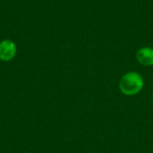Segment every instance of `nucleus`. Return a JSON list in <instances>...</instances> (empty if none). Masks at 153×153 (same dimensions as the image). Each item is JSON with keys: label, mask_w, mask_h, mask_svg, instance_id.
Listing matches in <instances>:
<instances>
[{"label": "nucleus", "mask_w": 153, "mask_h": 153, "mask_svg": "<svg viewBox=\"0 0 153 153\" xmlns=\"http://www.w3.org/2000/svg\"><path fill=\"white\" fill-rule=\"evenodd\" d=\"M16 54V46L10 39H4L0 42V60L10 61Z\"/></svg>", "instance_id": "obj_2"}, {"label": "nucleus", "mask_w": 153, "mask_h": 153, "mask_svg": "<svg viewBox=\"0 0 153 153\" xmlns=\"http://www.w3.org/2000/svg\"><path fill=\"white\" fill-rule=\"evenodd\" d=\"M137 62L143 66L153 65V48L151 47H143L138 49L135 55Z\"/></svg>", "instance_id": "obj_3"}, {"label": "nucleus", "mask_w": 153, "mask_h": 153, "mask_svg": "<svg viewBox=\"0 0 153 153\" xmlns=\"http://www.w3.org/2000/svg\"><path fill=\"white\" fill-rule=\"evenodd\" d=\"M152 102H153V92H152Z\"/></svg>", "instance_id": "obj_4"}, {"label": "nucleus", "mask_w": 153, "mask_h": 153, "mask_svg": "<svg viewBox=\"0 0 153 153\" xmlns=\"http://www.w3.org/2000/svg\"><path fill=\"white\" fill-rule=\"evenodd\" d=\"M144 86L143 76L137 72H128L125 74L119 82L121 92L126 96H134L138 94Z\"/></svg>", "instance_id": "obj_1"}]
</instances>
